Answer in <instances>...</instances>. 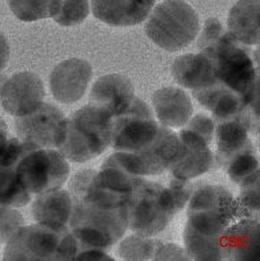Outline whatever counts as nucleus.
Instances as JSON below:
<instances>
[{"label":"nucleus","mask_w":260,"mask_h":261,"mask_svg":"<svg viewBox=\"0 0 260 261\" xmlns=\"http://www.w3.org/2000/svg\"><path fill=\"white\" fill-rule=\"evenodd\" d=\"M112 117L89 104L65 119L57 146L69 161L83 163L101 154L111 144Z\"/></svg>","instance_id":"1"},{"label":"nucleus","mask_w":260,"mask_h":261,"mask_svg":"<svg viewBox=\"0 0 260 261\" xmlns=\"http://www.w3.org/2000/svg\"><path fill=\"white\" fill-rule=\"evenodd\" d=\"M199 19L194 10L182 0H168L158 5L145 26L149 38L169 51L188 45L199 30Z\"/></svg>","instance_id":"2"},{"label":"nucleus","mask_w":260,"mask_h":261,"mask_svg":"<svg viewBox=\"0 0 260 261\" xmlns=\"http://www.w3.org/2000/svg\"><path fill=\"white\" fill-rule=\"evenodd\" d=\"M239 43L228 33L206 50L216 60V76L242 94L245 102H250L258 89L255 68L252 59Z\"/></svg>","instance_id":"3"},{"label":"nucleus","mask_w":260,"mask_h":261,"mask_svg":"<svg viewBox=\"0 0 260 261\" xmlns=\"http://www.w3.org/2000/svg\"><path fill=\"white\" fill-rule=\"evenodd\" d=\"M15 170L21 184L31 194L62 188L71 175L69 161L59 150L52 148L30 151Z\"/></svg>","instance_id":"4"},{"label":"nucleus","mask_w":260,"mask_h":261,"mask_svg":"<svg viewBox=\"0 0 260 261\" xmlns=\"http://www.w3.org/2000/svg\"><path fill=\"white\" fill-rule=\"evenodd\" d=\"M148 106L134 97L129 105L112 118L111 144L118 151L139 152L155 139L158 128Z\"/></svg>","instance_id":"5"},{"label":"nucleus","mask_w":260,"mask_h":261,"mask_svg":"<svg viewBox=\"0 0 260 261\" xmlns=\"http://www.w3.org/2000/svg\"><path fill=\"white\" fill-rule=\"evenodd\" d=\"M67 228L56 229L37 223L21 227L6 244L5 260H56Z\"/></svg>","instance_id":"6"},{"label":"nucleus","mask_w":260,"mask_h":261,"mask_svg":"<svg viewBox=\"0 0 260 261\" xmlns=\"http://www.w3.org/2000/svg\"><path fill=\"white\" fill-rule=\"evenodd\" d=\"M65 119L56 106L44 103L26 115L16 117L15 128L19 139L33 150L57 147Z\"/></svg>","instance_id":"7"},{"label":"nucleus","mask_w":260,"mask_h":261,"mask_svg":"<svg viewBox=\"0 0 260 261\" xmlns=\"http://www.w3.org/2000/svg\"><path fill=\"white\" fill-rule=\"evenodd\" d=\"M44 89L40 78L31 72L16 73L5 80L0 89L4 109L18 117L35 110L43 101Z\"/></svg>","instance_id":"8"},{"label":"nucleus","mask_w":260,"mask_h":261,"mask_svg":"<svg viewBox=\"0 0 260 261\" xmlns=\"http://www.w3.org/2000/svg\"><path fill=\"white\" fill-rule=\"evenodd\" d=\"M69 224L71 228L86 227L99 230L115 244L124 237L128 229L126 206L106 208L73 201Z\"/></svg>","instance_id":"9"},{"label":"nucleus","mask_w":260,"mask_h":261,"mask_svg":"<svg viewBox=\"0 0 260 261\" xmlns=\"http://www.w3.org/2000/svg\"><path fill=\"white\" fill-rule=\"evenodd\" d=\"M92 74L90 65L85 60L70 59L53 70L50 85L55 98L62 103H71L84 93Z\"/></svg>","instance_id":"10"},{"label":"nucleus","mask_w":260,"mask_h":261,"mask_svg":"<svg viewBox=\"0 0 260 261\" xmlns=\"http://www.w3.org/2000/svg\"><path fill=\"white\" fill-rule=\"evenodd\" d=\"M154 196L153 188L143 179L130 193L126 210L128 229L132 233L146 237L155 231L160 206Z\"/></svg>","instance_id":"11"},{"label":"nucleus","mask_w":260,"mask_h":261,"mask_svg":"<svg viewBox=\"0 0 260 261\" xmlns=\"http://www.w3.org/2000/svg\"><path fill=\"white\" fill-rule=\"evenodd\" d=\"M134 98V88L130 81L124 75L111 74L95 82L90 92L89 104L112 118L126 109Z\"/></svg>","instance_id":"12"},{"label":"nucleus","mask_w":260,"mask_h":261,"mask_svg":"<svg viewBox=\"0 0 260 261\" xmlns=\"http://www.w3.org/2000/svg\"><path fill=\"white\" fill-rule=\"evenodd\" d=\"M73 207L70 192L62 187L37 194L33 202L31 213L37 223L65 229L69 223Z\"/></svg>","instance_id":"13"},{"label":"nucleus","mask_w":260,"mask_h":261,"mask_svg":"<svg viewBox=\"0 0 260 261\" xmlns=\"http://www.w3.org/2000/svg\"><path fill=\"white\" fill-rule=\"evenodd\" d=\"M155 0H91L94 15L114 26H129L147 17Z\"/></svg>","instance_id":"14"},{"label":"nucleus","mask_w":260,"mask_h":261,"mask_svg":"<svg viewBox=\"0 0 260 261\" xmlns=\"http://www.w3.org/2000/svg\"><path fill=\"white\" fill-rule=\"evenodd\" d=\"M152 103L158 120L171 128L183 126L193 114L190 97L178 88L169 87L159 89L154 93Z\"/></svg>","instance_id":"15"},{"label":"nucleus","mask_w":260,"mask_h":261,"mask_svg":"<svg viewBox=\"0 0 260 261\" xmlns=\"http://www.w3.org/2000/svg\"><path fill=\"white\" fill-rule=\"evenodd\" d=\"M172 71L180 85L195 90L211 86L217 77L215 67L205 53L179 57L173 64Z\"/></svg>","instance_id":"16"},{"label":"nucleus","mask_w":260,"mask_h":261,"mask_svg":"<svg viewBox=\"0 0 260 261\" xmlns=\"http://www.w3.org/2000/svg\"><path fill=\"white\" fill-rule=\"evenodd\" d=\"M229 33L246 45L258 43L259 38V0H239L228 19Z\"/></svg>","instance_id":"17"},{"label":"nucleus","mask_w":260,"mask_h":261,"mask_svg":"<svg viewBox=\"0 0 260 261\" xmlns=\"http://www.w3.org/2000/svg\"><path fill=\"white\" fill-rule=\"evenodd\" d=\"M102 166L114 167L139 177L157 172L159 159L149 151L139 152L119 151L109 155Z\"/></svg>","instance_id":"18"},{"label":"nucleus","mask_w":260,"mask_h":261,"mask_svg":"<svg viewBox=\"0 0 260 261\" xmlns=\"http://www.w3.org/2000/svg\"><path fill=\"white\" fill-rule=\"evenodd\" d=\"M31 199V194L21 184L15 167L0 165V209L23 206Z\"/></svg>","instance_id":"19"},{"label":"nucleus","mask_w":260,"mask_h":261,"mask_svg":"<svg viewBox=\"0 0 260 261\" xmlns=\"http://www.w3.org/2000/svg\"><path fill=\"white\" fill-rule=\"evenodd\" d=\"M62 0H8L15 15L25 21L54 17Z\"/></svg>","instance_id":"20"},{"label":"nucleus","mask_w":260,"mask_h":261,"mask_svg":"<svg viewBox=\"0 0 260 261\" xmlns=\"http://www.w3.org/2000/svg\"><path fill=\"white\" fill-rule=\"evenodd\" d=\"M94 179L101 187L114 192L128 194L143 179L117 168L102 166L97 171Z\"/></svg>","instance_id":"21"},{"label":"nucleus","mask_w":260,"mask_h":261,"mask_svg":"<svg viewBox=\"0 0 260 261\" xmlns=\"http://www.w3.org/2000/svg\"><path fill=\"white\" fill-rule=\"evenodd\" d=\"M145 237L132 233L119 241L116 249L119 258L123 260H144L150 258L153 251L152 243Z\"/></svg>","instance_id":"22"},{"label":"nucleus","mask_w":260,"mask_h":261,"mask_svg":"<svg viewBox=\"0 0 260 261\" xmlns=\"http://www.w3.org/2000/svg\"><path fill=\"white\" fill-rule=\"evenodd\" d=\"M199 100L216 116L226 118L235 114L240 108L238 98L223 90H215L199 96Z\"/></svg>","instance_id":"23"},{"label":"nucleus","mask_w":260,"mask_h":261,"mask_svg":"<svg viewBox=\"0 0 260 261\" xmlns=\"http://www.w3.org/2000/svg\"><path fill=\"white\" fill-rule=\"evenodd\" d=\"M187 149L191 154L174 171L175 176L181 179L201 174L207 170L211 162V155L207 147Z\"/></svg>","instance_id":"24"},{"label":"nucleus","mask_w":260,"mask_h":261,"mask_svg":"<svg viewBox=\"0 0 260 261\" xmlns=\"http://www.w3.org/2000/svg\"><path fill=\"white\" fill-rule=\"evenodd\" d=\"M247 133L240 122L229 121L220 125L217 130L218 145L221 150L232 151L241 148L245 143Z\"/></svg>","instance_id":"25"},{"label":"nucleus","mask_w":260,"mask_h":261,"mask_svg":"<svg viewBox=\"0 0 260 261\" xmlns=\"http://www.w3.org/2000/svg\"><path fill=\"white\" fill-rule=\"evenodd\" d=\"M88 13L87 0H62L53 18L60 25L70 26L82 22Z\"/></svg>","instance_id":"26"},{"label":"nucleus","mask_w":260,"mask_h":261,"mask_svg":"<svg viewBox=\"0 0 260 261\" xmlns=\"http://www.w3.org/2000/svg\"><path fill=\"white\" fill-rule=\"evenodd\" d=\"M32 148L21 139L6 137L0 141V165L15 167Z\"/></svg>","instance_id":"27"},{"label":"nucleus","mask_w":260,"mask_h":261,"mask_svg":"<svg viewBox=\"0 0 260 261\" xmlns=\"http://www.w3.org/2000/svg\"><path fill=\"white\" fill-rule=\"evenodd\" d=\"M23 225V217L15 208H1L0 243L6 244Z\"/></svg>","instance_id":"28"},{"label":"nucleus","mask_w":260,"mask_h":261,"mask_svg":"<svg viewBox=\"0 0 260 261\" xmlns=\"http://www.w3.org/2000/svg\"><path fill=\"white\" fill-rule=\"evenodd\" d=\"M193 227L205 235H212L221 228L223 222L221 217L214 213H199L192 217Z\"/></svg>","instance_id":"29"},{"label":"nucleus","mask_w":260,"mask_h":261,"mask_svg":"<svg viewBox=\"0 0 260 261\" xmlns=\"http://www.w3.org/2000/svg\"><path fill=\"white\" fill-rule=\"evenodd\" d=\"M79 243L73 232L67 231L58 247L56 260H74L80 251Z\"/></svg>","instance_id":"30"},{"label":"nucleus","mask_w":260,"mask_h":261,"mask_svg":"<svg viewBox=\"0 0 260 261\" xmlns=\"http://www.w3.org/2000/svg\"><path fill=\"white\" fill-rule=\"evenodd\" d=\"M256 159L250 154H243L238 156L231 164L230 173L234 176L246 175L253 171L257 167Z\"/></svg>","instance_id":"31"},{"label":"nucleus","mask_w":260,"mask_h":261,"mask_svg":"<svg viewBox=\"0 0 260 261\" xmlns=\"http://www.w3.org/2000/svg\"><path fill=\"white\" fill-rule=\"evenodd\" d=\"M189 129L195 132L207 142L212 137L214 125L209 117L198 115L192 120Z\"/></svg>","instance_id":"32"},{"label":"nucleus","mask_w":260,"mask_h":261,"mask_svg":"<svg viewBox=\"0 0 260 261\" xmlns=\"http://www.w3.org/2000/svg\"><path fill=\"white\" fill-rule=\"evenodd\" d=\"M214 194L208 188L201 189L192 198L190 206L193 209L200 210L210 206L214 201Z\"/></svg>","instance_id":"33"},{"label":"nucleus","mask_w":260,"mask_h":261,"mask_svg":"<svg viewBox=\"0 0 260 261\" xmlns=\"http://www.w3.org/2000/svg\"><path fill=\"white\" fill-rule=\"evenodd\" d=\"M114 258L104 251L96 248L83 249L78 252L74 260L109 261Z\"/></svg>","instance_id":"34"},{"label":"nucleus","mask_w":260,"mask_h":261,"mask_svg":"<svg viewBox=\"0 0 260 261\" xmlns=\"http://www.w3.org/2000/svg\"><path fill=\"white\" fill-rule=\"evenodd\" d=\"M158 201L161 208L164 210H170L176 205L173 193L168 190L164 191L160 194Z\"/></svg>","instance_id":"35"},{"label":"nucleus","mask_w":260,"mask_h":261,"mask_svg":"<svg viewBox=\"0 0 260 261\" xmlns=\"http://www.w3.org/2000/svg\"><path fill=\"white\" fill-rule=\"evenodd\" d=\"M188 242L190 249L195 253H201L202 251L205 252L209 249L208 243L198 236H193Z\"/></svg>","instance_id":"36"},{"label":"nucleus","mask_w":260,"mask_h":261,"mask_svg":"<svg viewBox=\"0 0 260 261\" xmlns=\"http://www.w3.org/2000/svg\"><path fill=\"white\" fill-rule=\"evenodd\" d=\"M9 55V47L8 42L0 32V72L4 68Z\"/></svg>","instance_id":"37"},{"label":"nucleus","mask_w":260,"mask_h":261,"mask_svg":"<svg viewBox=\"0 0 260 261\" xmlns=\"http://www.w3.org/2000/svg\"><path fill=\"white\" fill-rule=\"evenodd\" d=\"M246 200L250 206L257 208L259 206V197L257 192H252L249 193L246 197Z\"/></svg>","instance_id":"38"},{"label":"nucleus","mask_w":260,"mask_h":261,"mask_svg":"<svg viewBox=\"0 0 260 261\" xmlns=\"http://www.w3.org/2000/svg\"><path fill=\"white\" fill-rule=\"evenodd\" d=\"M8 137L7 126L5 121L0 118V141Z\"/></svg>","instance_id":"39"},{"label":"nucleus","mask_w":260,"mask_h":261,"mask_svg":"<svg viewBox=\"0 0 260 261\" xmlns=\"http://www.w3.org/2000/svg\"><path fill=\"white\" fill-rule=\"evenodd\" d=\"M257 173L253 174L250 175L244 181V184L245 185H249L252 182H254V181L257 179Z\"/></svg>","instance_id":"40"}]
</instances>
